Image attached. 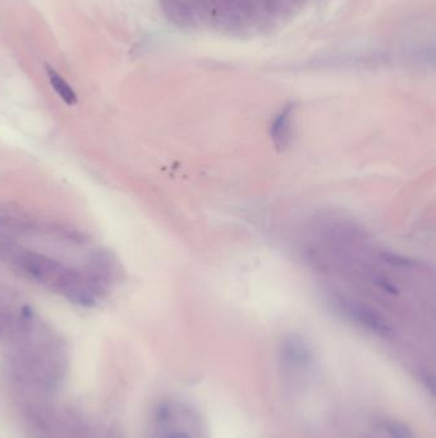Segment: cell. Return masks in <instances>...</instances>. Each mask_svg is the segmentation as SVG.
<instances>
[{
    "mask_svg": "<svg viewBox=\"0 0 436 438\" xmlns=\"http://www.w3.org/2000/svg\"><path fill=\"white\" fill-rule=\"evenodd\" d=\"M11 267L27 280L57 293L70 267L63 263L33 250L16 245L6 261Z\"/></svg>",
    "mask_w": 436,
    "mask_h": 438,
    "instance_id": "6da1fadb",
    "label": "cell"
},
{
    "mask_svg": "<svg viewBox=\"0 0 436 438\" xmlns=\"http://www.w3.org/2000/svg\"><path fill=\"white\" fill-rule=\"evenodd\" d=\"M40 318L18 292L0 286V343L6 346L31 330Z\"/></svg>",
    "mask_w": 436,
    "mask_h": 438,
    "instance_id": "7a4b0ae2",
    "label": "cell"
},
{
    "mask_svg": "<svg viewBox=\"0 0 436 438\" xmlns=\"http://www.w3.org/2000/svg\"><path fill=\"white\" fill-rule=\"evenodd\" d=\"M94 285L100 298L107 296L123 278L119 259L108 249H97L89 255L83 271Z\"/></svg>",
    "mask_w": 436,
    "mask_h": 438,
    "instance_id": "3957f363",
    "label": "cell"
},
{
    "mask_svg": "<svg viewBox=\"0 0 436 438\" xmlns=\"http://www.w3.org/2000/svg\"><path fill=\"white\" fill-rule=\"evenodd\" d=\"M46 234V226L13 205H0V239L16 240L18 236Z\"/></svg>",
    "mask_w": 436,
    "mask_h": 438,
    "instance_id": "277c9868",
    "label": "cell"
},
{
    "mask_svg": "<svg viewBox=\"0 0 436 438\" xmlns=\"http://www.w3.org/2000/svg\"><path fill=\"white\" fill-rule=\"evenodd\" d=\"M151 438H193L187 429L178 427V409L164 402L155 410L152 418Z\"/></svg>",
    "mask_w": 436,
    "mask_h": 438,
    "instance_id": "5b68a950",
    "label": "cell"
},
{
    "mask_svg": "<svg viewBox=\"0 0 436 438\" xmlns=\"http://www.w3.org/2000/svg\"><path fill=\"white\" fill-rule=\"evenodd\" d=\"M339 304L343 306V309L349 317L354 319L356 322L362 324L363 327H366L368 330L380 333L383 336H386L388 333L392 332L389 324L386 323L379 314L367 309L363 305L356 304L353 301H344V300L339 301Z\"/></svg>",
    "mask_w": 436,
    "mask_h": 438,
    "instance_id": "8992f818",
    "label": "cell"
},
{
    "mask_svg": "<svg viewBox=\"0 0 436 438\" xmlns=\"http://www.w3.org/2000/svg\"><path fill=\"white\" fill-rule=\"evenodd\" d=\"M282 356H283V362L289 368L302 369L310 365V349L306 346V343L302 340L296 338V337H291L283 343Z\"/></svg>",
    "mask_w": 436,
    "mask_h": 438,
    "instance_id": "52a82bcc",
    "label": "cell"
},
{
    "mask_svg": "<svg viewBox=\"0 0 436 438\" xmlns=\"http://www.w3.org/2000/svg\"><path fill=\"white\" fill-rule=\"evenodd\" d=\"M272 137L279 149H285L291 140V108L285 109L275 118L272 126Z\"/></svg>",
    "mask_w": 436,
    "mask_h": 438,
    "instance_id": "ba28073f",
    "label": "cell"
},
{
    "mask_svg": "<svg viewBox=\"0 0 436 438\" xmlns=\"http://www.w3.org/2000/svg\"><path fill=\"white\" fill-rule=\"evenodd\" d=\"M48 77L50 81L51 88L55 90L59 98L68 105H75L77 104V95L75 90L70 88V83L64 80L63 77L58 73L57 71L51 67H46Z\"/></svg>",
    "mask_w": 436,
    "mask_h": 438,
    "instance_id": "9c48e42d",
    "label": "cell"
},
{
    "mask_svg": "<svg viewBox=\"0 0 436 438\" xmlns=\"http://www.w3.org/2000/svg\"><path fill=\"white\" fill-rule=\"evenodd\" d=\"M386 431L392 438H415L408 427L399 422H389L386 423Z\"/></svg>",
    "mask_w": 436,
    "mask_h": 438,
    "instance_id": "30bf717a",
    "label": "cell"
}]
</instances>
